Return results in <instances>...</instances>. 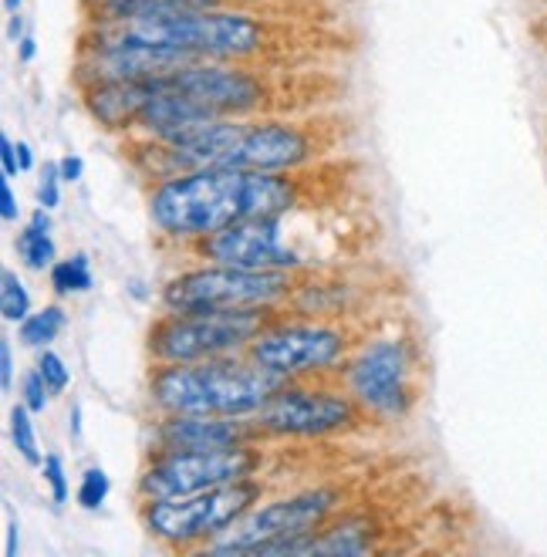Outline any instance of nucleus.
Segmentation results:
<instances>
[{"mask_svg":"<svg viewBox=\"0 0 547 557\" xmlns=\"http://www.w3.org/2000/svg\"><path fill=\"white\" fill-rule=\"evenodd\" d=\"M64 321H69V314H64L61 305H45L41 311H30L17 324V335L27 348H48L64 332Z\"/></svg>","mask_w":547,"mask_h":557,"instance_id":"obj_20","label":"nucleus"},{"mask_svg":"<svg viewBox=\"0 0 547 557\" xmlns=\"http://www.w3.org/2000/svg\"><path fill=\"white\" fill-rule=\"evenodd\" d=\"M189 61L179 51L146 48V45H109V48H78L75 85L88 88L99 82H163L186 69Z\"/></svg>","mask_w":547,"mask_h":557,"instance_id":"obj_16","label":"nucleus"},{"mask_svg":"<svg viewBox=\"0 0 547 557\" xmlns=\"http://www.w3.org/2000/svg\"><path fill=\"white\" fill-rule=\"evenodd\" d=\"M69 433H72V440H82V406H72V416H69Z\"/></svg>","mask_w":547,"mask_h":557,"instance_id":"obj_36","label":"nucleus"},{"mask_svg":"<svg viewBox=\"0 0 547 557\" xmlns=\"http://www.w3.org/2000/svg\"><path fill=\"white\" fill-rule=\"evenodd\" d=\"M35 54H38V41L30 38V35H24V38L17 41V61H21V64H30V61H35Z\"/></svg>","mask_w":547,"mask_h":557,"instance_id":"obj_33","label":"nucleus"},{"mask_svg":"<svg viewBox=\"0 0 547 557\" xmlns=\"http://www.w3.org/2000/svg\"><path fill=\"white\" fill-rule=\"evenodd\" d=\"M0 216H4V223H14L21 216V207H17V196L11 189V180L0 176Z\"/></svg>","mask_w":547,"mask_h":557,"instance_id":"obj_30","label":"nucleus"},{"mask_svg":"<svg viewBox=\"0 0 547 557\" xmlns=\"http://www.w3.org/2000/svg\"><path fill=\"white\" fill-rule=\"evenodd\" d=\"M318 133H311L304 122L281 115H253L240 119L223 166L253 173H301L318 159Z\"/></svg>","mask_w":547,"mask_h":557,"instance_id":"obj_14","label":"nucleus"},{"mask_svg":"<svg viewBox=\"0 0 547 557\" xmlns=\"http://www.w3.org/2000/svg\"><path fill=\"white\" fill-rule=\"evenodd\" d=\"M109 490H112V480L102 467H88L78 480V507L82 510H99L105 500H109Z\"/></svg>","mask_w":547,"mask_h":557,"instance_id":"obj_24","label":"nucleus"},{"mask_svg":"<svg viewBox=\"0 0 547 557\" xmlns=\"http://www.w3.org/2000/svg\"><path fill=\"white\" fill-rule=\"evenodd\" d=\"M247 443H271L253 416H200V412H156L149 430V453L166 449H234Z\"/></svg>","mask_w":547,"mask_h":557,"instance_id":"obj_15","label":"nucleus"},{"mask_svg":"<svg viewBox=\"0 0 547 557\" xmlns=\"http://www.w3.org/2000/svg\"><path fill=\"white\" fill-rule=\"evenodd\" d=\"M277 372L250 355L210 358V362H170L149 372V406L156 412L200 416H257L284 385Z\"/></svg>","mask_w":547,"mask_h":557,"instance_id":"obj_4","label":"nucleus"},{"mask_svg":"<svg viewBox=\"0 0 547 557\" xmlns=\"http://www.w3.org/2000/svg\"><path fill=\"white\" fill-rule=\"evenodd\" d=\"M61 186H64V180L58 173V162H51V166H45V173L38 180V207L54 210L61 203Z\"/></svg>","mask_w":547,"mask_h":557,"instance_id":"obj_28","label":"nucleus"},{"mask_svg":"<svg viewBox=\"0 0 547 557\" xmlns=\"http://www.w3.org/2000/svg\"><path fill=\"white\" fill-rule=\"evenodd\" d=\"M163 85L197 98L223 119L274 115L277 109L268 72L253 69L250 61H189L176 75L163 78Z\"/></svg>","mask_w":547,"mask_h":557,"instance_id":"obj_13","label":"nucleus"},{"mask_svg":"<svg viewBox=\"0 0 547 557\" xmlns=\"http://www.w3.org/2000/svg\"><path fill=\"white\" fill-rule=\"evenodd\" d=\"M8 35H11V41H14V45L24 38V17H21V11H17V14H11V27H8Z\"/></svg>","mask_w":547,"mask_h":557,"instance_id":"obj_37","label":"nucleus"},{"mask_svg":"<svg viewBox=\"0 0 547 557\" xmlns=\"http://www.w3.org/2000/svg\"><path fill=\"white\" fill-rule=\"evenodd\" d=\"M328 234H338L328 220L314 213L311 203H301L277 216H253L234 226L192 240L186 250L197 260L210 264H227L244 271H284V274H314L325 271L338 260H332L335 247H328Z\"/></svg>","mask_w":547,"mask_h":557,"instance_id":"obj_3","label":"nucleus"},{"mask_svg":"<svg viewBox=\"0 0 547 557\" xmlns=\"http://www.w3.org/2000/svg\"><path fill=\"white\" fill-rule=\"evenodd\" d=\"M298 287V274L284 271H244L227 264H203L186 268L173 274L163 290L159 305L163 311L179 314H207V311H284Z\"/></svg>","mask_w":547,"mask_h":557,"instance_id":"obj_6","label":"nucleus"},{"mask_svg":"<svg viewBox=\"0 0 547 557\" xmlns=\"http://www.w3.org/2000/svg\"><path fill=\"white\" fill-rule=\"evenodd\" d=\"M356 345V332L341 321L277 311L247 355L281 379H335Z\"/></svg>","mask_w":547,"mask_h":557,"instance_id":"obj_8","label":"nucleus"},{"mask_svg":"<svg viewBox=\"0 0 547 557\" xmlns=\"http://www.w3.org/2000/svg\"><path fill=\"white\" fill-rule=\"evenodd\" d=\"M372 422H399L420 403V351L409 338H365L335 375Z\"/></svg>","mask_w":547,"mask_h":557,"instance_id":"obj_9","label":"nucleus"},{"mask_svg":"<svg viewBox=\"0 0 547 557\" xmlns=\"http://www.w3.org/2000/svg\"><path fill=\"white\" fill-rule=\"evenodd\" d=\"M301 173H253V170H189L163 183H152L146 207L159 237L179 247L210 237L223 226L253 216H277L308 203V183Z\"/></svg>","mask_w":547,"mask_h":557,"instance_id":"obj_1","label":"nucleus"},{"mask_svg":"<svg viewBox=\"0 0 547 557\" xmlns=\"http://www.w3.org/2000/svg\"><path fill=\"white\" fill-rule=\"evenodd\" d=\"M264 443H247L234 449H166L149 453V460L136 480L139 500H176L203 490L261 476L268 467Z\"/></svg>","mask_w":547,"mask_h":557,"instance_id":"obj_11","label":"nucleus"},{"mask_svg":"<svg viewBox=\"0 0 547 557\" xmlns=\"http://www.w3.org/2000/svg\"><path fill=\"white\" fill-rule=\"evenodd\" d=\"M109 45L166 48L197 61H257L274 48V27L271 17L231 4L133 21H88L78 48Z\"/></svg>","mask_w":547,"mask_h":557,"instance_id":"obj_2","label":"nucleus"},{"mask_svg":"<svg viewBox=\"0 0 547 557\" xmlns=\"http://www.w3.org/2000/svg\"><path fill=\"white\" fill-rule=\"evenodd\" d=\"M277 311L250 308V311H207V314H179L166 311L149 324L146 351L152 366L170 362H210V358L247 355L250 342Z\"/></svg>","mask_w":547,"mask_h":557,"instance_id":"obj_10","label":"nucleus"},{"mask_svg":"<svg viewBox=\"0 0 547 557\" xmlns=\"http://www.w3.org/2000/svg\"><path fill=\"white\" fill-rule=\"evenodd\" d=\"M30 311V290H27V284L17 277V271H4L0 274V314H4V321L8 324H21Z\"/></svg>","mask_w":547,"mask_h":557,"instance_id":"obj_23","label":"nucleus"},{"mask_svg":"<svg viewBox=\"0 0 547 557\" xmlns=\"http://www.w3.org/2000/svg\"><path fill=\"white\" fill-rule=\"evenodd\" d=\"M17 162H21V173L35 170V149H30L27 143H17Z\"/></svg>","mask_w":547,"mask_h":557,"instance_id":"obj_35","label":"nucleus"},{"mask_svg":"<svg viewBox=\"0 0 547 557\" xmlns=\"http://www.w3.org/2000/svg\"><path fill=\"white\" fill-rule=\"evenodd\" d=\"M220 4H231V0H82L88 21H133V17H159L173 11H200Z\"/></svg>","mask_w":547,"mask_h":557,"instance_id":"obj_18","label":"nucleus"},{"mask_svg":"<svg viewBox=\"0 0 547 557\" xmlns=\"http://www.w3.org/2000/svg\"><path fill=\"white\" fill-rule=\"evenodd\" d=\"M345 513V490L335 483H314L291 490V494L261 500L240 523L216 537L203 554H257L264 544L281 537H301L318 528H325L328 520Z\"/></svg>","mask_w":547,"mask_h":557,"instance_id":"obj_12","label":"nucleus"},{"mask_svg":"<svg viewBox=\"0 0 547 557\" xmlns=\"http://www.w3.org/2000/svg\"><path fill=\"white\" fill-rule=\"evenodd\" d=\"M159 82H99L78 88L85 112L99 122L105 133H136V122L146 109V102L156 95Z\"/></svg>","mask_w":547,"mask_h":557,"instance_id":"obj_17","label":"nucleus"},{"mask_svg":"<svg viewBox=\"0 0 547 557\" xmlns=\"http://www.w3.org/2000/svg\"><path fill=\"white\" fill-rule=\"evenodd\" d=\"M14 385V348L11 338H0V388L11 392Z\"/></svg>","mask_w":547,"mask_h":557,"instance_id":"obj_31","label":"nucleus"},{"mask_svg":"<svg viewBox=\"0 0 547 557\" xmlns=\"http://www.w3.org/2000/svg\"><path fill=\"white\" fill-rule=\"evenodd\" d=\"M21 173V162H17V143L11 136H0V176L14 180Z\"/></svg>","mask_w":547,"mask_h":557,"instance_id":"obj_29","label":"nucleus"},{"mask_svg":"<svg viewBox=\"0 0 547 557\" xmlns=\"http://www.w3.org/2000/svg\"><path fill=\"white\" fill-rule=\"evenodd\" d=\"M35 412H30L24 403H17L11 409V443L14 449L21 453V460L30 463V467H41L45 456H41V446H38V430H35V419H30Z\"/></svg>","mask_w":547,"mask_h":557,"instance_id":"obj_22","label":"nucleus"},{"mask_svg":"<svg viewBox=\"0 0 547 557\" xmlns=\"http://www.w3.org/2000/svg\"><path fill=\"white\" fill-rule=\"evenodd\" d=\"M253 422L268 440L314 443L362 433L372 419L338 379H287Z\"/></svg>","mask_w":547,"mask_h":557,"instance_id":"obj_7","label":"nucleus"},{"mask_svg":"<svg viewBox=\"0 0 547 557\" xmlns=\"http://www.w3.org/2000/svg\"><path fill=\"white\" fill-rule=\"evenodd\" d=\"M264 497H268V480L247 476L176 500H139V520L156 544H163L166 550L192 554V550H207Z\"/></svg>","mask_w":547,"mask_h":557,"instance_id":"obj_5","label":"nucleus"},{"mask_svg":"<svg viewBox=\"0 0 547 557\" xmlns=\"http://www.w3.org/2000/svg\"><path fill=\"white\" fill-rule=\"evenodd\" d=\"M35 369H38L41 379L48 382L51 396H61V392L72 385V369H69V362H64V358H61L58 351H51V348H41Z\"/></svg>","mask_w":547,"mask_h":557,"instance_id":"obj_25","label":"nucleus"},{"mask_svg":"<svg viewBox=\"0 0 547 557\" xmlns=\"http://www.w3.org/2000/svg\"><path fill=\"white\" fill-rule=\"evenodd\" d=\"M14 250H17L21 264L27 271H51L54 268L58 247H54V237H51V210L38 207L35 213H30L27 226L14 240Z\"/></svg>","mask_w":547,"mask_h":557,"instance_id":"obj_19","label":"nucleus"},{"mask_svg":"<svg viewBox=\"0 0 547 557\" xmlns=\"http://www.w3.org/2000/svg\"><path fill=\"white\" fill-rule=\"evenodd\" d=\"M41 476H45V483H48V494H51V500L58 504V507H64L69 504V473H64V460L58 453H48L45 456V463H41Z\"/></svg>","mask_w":547,"mask_h":557,"instance_id":"obj_26","label":"nucleus"},{"mask_svg":"<svg viewBox=\"0 0 547 557\" xmlns=\"http://www.w3.org/2000/svg\"><path fill=\"white\" fill-rule=\"evenodd\" d=\"M48 277H51L54 294H61V298H69V294H85L95 284L88 253H72L64 260H54V268L48 271Z\"/></svg>","mask_w":547,"mask_h":557,"instance_id":"obj_21","label":"nucleus"},{"mask_svg":"<svg viewBox=\"0 0 547 557\" xmlns=\"http://www.w3.org/2000/svg\"><path fill=\"white\" fill-rule=\"evenodd\" d=\"M17 531H21V528H17V520L11 517V520H8V547H4L8 557H17V547H21V534H17Z\"/></svg>","mask_w":547,"mask_h":557,"instance_id":"obj_34","label":"nucleus"},{"mask_svg":"<svg viewBox=\"0 0 547 557\" xmlns=\"http://www.w3.org/2000/svg\"><path fill=\"white\" fill-rule=\"evenodd\" d=\"M48 399H51V388H48V382L41 379V372L38 369H30V372H24L21 375V403L35 412V416H41L45 409H48Z\"/></svg>","mask_w":547,"mask_h":557,"instance_id":"obj_27","label":"nucleus"},{"mask_svg":"<svg viewBox=\"0 0 547 557\" xmlns=\"http://www.w3.org/2000/svg\"><path fill=\"white\" fill-rule=\"evenodd\" d=\"M58 173H61V180L64 183H78L82 176H85V162H82V156H61L58 159Z\"/></svg>","mask_w":547,"mask_h":557,"instance_id":"obj_32","label":"nucleus"},{"mask_svg":"<svg viewBox=\"0 0 547 557\" xmlns=\"http://www.w3.org/2000/svg\"><path fill=\"white\" fill-rule=\"evenodd\" d=\"M21 4H24V0H4V8H8L11 14H17V11H21Z\"/></svg>","mask_w":547,"mask_h":557,"instance_id":"obj_38","label":"nucleus"}]
</instances>
